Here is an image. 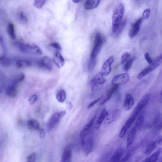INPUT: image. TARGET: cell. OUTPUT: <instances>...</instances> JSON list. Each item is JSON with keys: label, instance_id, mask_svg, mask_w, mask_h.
Returning a JSON list of instances; mask_svg holds the SVG:
<instances>
[{"label": "cell", "instance_id": "16", "mask_svg": "<svg viewBox=\"0 0 162 162\" xmlns=\"http://www.w3.org/2000/svg\"><path fill=\"white\" fill-rule=\"evenodd\" d=\"M137 130L135 127L130 130L127 137V145L128 149L134 143L135 139Z\"/></svg>", "mask_w": 162, "mask_h": 162}, {"label": "cell", "instance_id": "9", "mask_svg": "<svg viewBox=\"0 0 162 162\" xmlns=\"http://www.w3.org/2000/svg\"><path fill=\"white\" fill-rule=\"evenodd\" d=\"M129 80V76L127 73L120 74L114 76L111 81L112 85H119L127 83Z\"/></svg>", "mask_w": 162, "mask_h": 162}, {"label": "cell", "instance_id": "36", "mask_svg": "<svg viewBox=\"0 0 162 162\" xmlns=\"http://www.w3.org/2000/svg\"><path fill=\"white\" fill-rule=\"evenodd\" d=\"M127 23V20H125L122 22H121L119 28L115 33L116 35H120L122 32Z\"/></svg>", "mask_w": 162, "mask_h": 162}, {"label": "cell", "instance_id": "21", "mask_svg": "<svg viewBox=\"0 0 162 162\" xmlns=\"http://www.w3.org/2000/svg\"><path fill=\"white\" fill-rule=\"evenodd\" d=\"M134 104V100L131 94H128L126 96L124 103V107L127 111L131 109Z\"/></svg>", "mask_w": 162, "mask_h": 162}, {"label": "cell", "instance_id": "29", "mask_svg": "<svg viewBox=\"0 0 162 162\" xmlns=\"http://www.w3.org/2000/svg\"><path fill=\"white\" fill-rule=\"evenodd\" d=\"M27 124L28 127L31 129L39 130L40 124L35 119H31L28 121Z\"/></svg>", "mask_w": 162, "mask_h": 162}, {"label": "cell", "instance_id": "19", "mask_svg": "<svg viewBox=\"0 0 162 162\" xmlns=\"http://www.w3.org/2000/svg\"><path fill=\"white\" fill-rule=\"evenodd\" d=\"M53 61L55 64L59 68H60L64 65L65 60L64 58L59 51H57L54 56Z\"/></svg>", "mask_w": 162, "mask_h": 162}, {"label": "cell", "instance_id": "47", "mask_svg": "<svg viewBox=\"0 0 162 162\" xmlns=\"http://www.w3.org/2000/svg\"><path fill=\"white\" fill-rule=\"evenodd\" d=\"M67 109L70 111L72 109L73 105L70 102H68L67 103Z\"/></svg>", "mask_w": 162, "mask_h": 162}, {"label": "cell", "instance_id": "26", "mask_svg": "<svg viewBox=\"0 0 162 162\" xmlns=\"http://www.w3.org/2000/svg\"><path fill=\"white\" fill-rule=\"evenodd\" d=\"M16 65L18 68H21L31 66V63L28 60L22 59L17 61L16 62Z\"/></svg>", "mask_w": 162, "mask_h": 162}, {"label": "cell", "instance_id": "46", "mask_svg": "<svg viewBox=\"0 0 162 162\" xmlns=\"http://www.w3.org/2000/svg\"><path fill=\"white\" fill-rule=\"evenodd\" d=\"M39 130V136L41 138L44 139L46 136V132L43 128L40 129Z\"/></svg>", "mask_w": 162, "mask_h": 162}, {"label": "cell", "instance_id": "22", "mask_svg": "<svg viewBox=\"0 0 162 162\" xmlns=\"http://www.w3.org/2000/svg\"><path fill=\"white\" fill-rule=\"evenodd\" d=\"M162 149L160 148L150 157L146 158L143 162H155L159 159L160 157L161 154Z\"/></svg>", "mask_w": 162, "mask_h": 162}, {"label": "cell", "instance_id": "17", "mask_svg": "<svg viewBox=\"0 0 162 162\" xmlns=\"http://www.w3.org/2000/svg\"><path fill=\"white\" fill-rule=\"evenodd\" d=\"M146 115V111L145 110H142L137 117V120L134 127L136 129L137 131L142 127Z\"/></svg>", "mask_w": 162, "mask_h": 162}, {"label": "cell", "instance_id": "35", "mask_svg": "<svg viewBox=\"0 0 162 162\" xmlns=\"http://www.w3.org/2000/svg\"><path fill=\"white\" fill-rule=\"evenodd\" d=\"M46 1V0H34L33 6L38 9L41 8Z\"/></svg>", "mask_w": 162, "mask_h": 162}, {"label": "cell", "instance_id": "23", "mask_svg": "<svg viewBox=\"0 0 162 162\" xmlns=\"http://www.w3.org/2000/svg\"><path fill=\"white\" fill-rule=\"evenodd\" d=\"M124 153V151L122 148H119L111 157V161L113 162H119L122 158Z\"/></svg>", "mask_w": 162, "mask_h": 162}, {"label": "cell", "instance_id": "20", "mask_svg": "<svg viewBox=\"0 0 162 162\" xmlns=\"http://www.w3.org/2000/svg\"><path fill=\"white\" fill-rule=\"evenodd\" d=\"M108 114V112L106 109L103 110L95 124V128L96 129H99Z\"/></svg>", "mask_w": 162, "mask_h": 162}, {"label": "cell", "instance_id": "32", "mask_svg": "<svg viewBox=\"0 0 162 162\" xmlns=\"http://www.w3.org/2000/svg\"><path fill=\"white\" fill-rule=\"evenodd\" d=\"M96 58H91L88 64V69L89 72L92 71L94 69L96 64Z\"/></svg>", "mask_w": 162, "mask_h": 162}, {"label": "cell", "instance_id": "11", "mask_svg": "<svg viewBox=\"0 0 162 162\" xmlns=\"http://www.w3.org/2000/svg\"><path fill=\"white\" fill-rule=\"evenodd\" d=\"M162 143V137L159 136L155 140L153 141L148 145L145 152V154L149 155L154 151Z\"/></svg>", "mask_w": 162, "mask_h": 162}, {"label": "cell", "instance_id": "18", "mask_svg": "<svg viewBox=\"0 0 162 162\" xmlns=\"http://www.w3.org/2000/svg\"><path fill=\"white\" fill-rule=\"evenodd\" d=\"M112 86L110 89L107 92L106 95L104 99L101 101L100 103V105L102 106L108 101H109L112 97L113 94L118 89L119 85H112Z\"/></svg>", "mask_w": 162, "mask_h": 162}, {"label": "cell", "instance_id": "13", "mask_svg": "<svg viewBox=\"0 0 162 162\" xmlns=\"http://www.w3.org/2000/svg\"><path fill=\"white\" fill-rule=\"evenodd\" d=\"M38 64L40 67H43L48 70H51L52 69V60L50 58L47 56L43 57L38 62Z\"/></svg>", "mask_w": 162, "mask_h": 162}, {"label": "cell", "instance_id": "1", "mask_svg": "<svg viewBox=\"0 0 162 162\" xmlns=\"http://www.w3.org/2000/svg\"><path fill=\"white\" fill-rule=\"evenodd\" d=\"M124 12L123 4H121L116 7L112 16V31L115 34L122 20Z\"/></svg>", "mask_w": 162, "mask_h": 162}, {"label": "cell", "instance_id": "2", "mask_svg": "<svg viewBox=\"0 0 162 162\" xmlns=\"http://www.w3.org/2000/svg\"><path fill=\"white\" fill-rule=\"evenodd\" d=\"M150 94H147L143 96L135 107L130 116L136 120L139 114L147 105L150 99Z\"/></svg>", "mask_w": 162, "mask_h": 162}, {"label": "cell", "instance_id": "10", "mask_svg": "<svg viewBox=\"0 0 162 162\" xmlns=\"http://www.w3.org/2000/svg\"><path fill=\"white\" fill-rule=\"evenodd\" d=\"M82 145L83 146L85 153L88 156L92 152L94 146V140L93 137H87L85 138Z\"/></svg>", "mask_w": 162, "mask_h": 162}, {"label": "cell", "instance_id": "5", "mask_svg": "<svg viewBox=\"0 0 162 162\" xmlns=\"http://www.w3.org/2000/svg\"><path fill=\"white\" fill-rule=\"evenodd\" d=\"M22 52L35 55H40L42 54L41 49L37 45L33 44L24 43Z\"/></svg>", "mask_w": 162, "mask_h": 162}, {"label": "cell", "instance_id": "43", "mask_svg": "<svg viewBox=\"0 0 162 162\" xmlns=\"http://www.w3.org/2000/svg\"><path fill=\"white\" fill-rule=\"evenodd\" d=\"M103 97V96H102L98 98L97 99L94 100V101L92 102L91 103H90L89 105L88 106V109H89L91 108L92 107L94 106L96 103L98 102L99 101H100L102 99V98Z\"/></svg>", "mask_w": 162, "mask_h": 162}, {"label": "cell", "instance_id": "39", "mask_svg": "<svg viewBox=\"0 0 162 162\" xmlns=\"http://www.w3.org/2000/svg\"><path fill=\"white\" fill-rule=\"evenodd\" d=\"M37 157V154L36 153H33L27 157V161L29 162H35L36 160Z\"/></svg>", "mask_w": 162, "mask_h": 162}, {"label": "cell", "instance_id": "30", "mask_svg": "<svg viewBox=\"0 0 162 162\" xmlns=\"http://www.w3.org/2000/svg\"><path fill=\"white\" fill-rule=\"evenodd\" d=\"M66 93L64 90H62L58 92L56 95V98L58 101L60 103L64 102L66 99Z\"/></svg>", "mask_w": 162, "mask_h": 162}, {"label": "cell", "instance_id": "8", "mask_svg": "<svg viewBox=\"0 0 162 162\" xmlns=\"http://www.w3.org/2000/svg\"><path fill=\"white\" fill-rule=\"evenodd\" d=\"M114 61V57L111 56L103 63L100 72L103 77H106L111 73V65Z\"/></svg>", "mask_w": 162, "mask_h": 162}, {"label": "cell", "instance_id": "40", "mask_svg": "<svg viewBox=\"0 0 162 162\" xmlns=\"http://www.w3.org/2000/svg\"><path fill=\"white\" fill-rule=\"evenodd\" d=\"M151 12V10L149 8L146 9L143 12L142 19L143 20H147L149 18Z\"/></svg>", "mask_w": 162, "mask_h": 162}, {"label": "cell", "instance_id": "7", "mask_svg": "<svg viewBox=\"0 0 162 162\" xmlns=\"http://www.w3.org/2000/svg\"><path fill=\"white\" fill-rule=\"evenodd\" d=\"M100 73L93 77L90 82V87L92 91H95L99 89L104 84L106 79Z\"/></svg>", "mask_w": 162, "mask_h": 162}, {"label": "cell", "instance_id": "27", "mask_svg": "<svg viewBox=\"0 0 162 162\" xmlns=\"http://www.w3.org/2000/svg\"><path fill=\"white\" fill-rule=\"evenodd\" d=\"M7 33L9 36L12 39H15L16 35L15 31V28L14 25L10 23L8 25L7 29Z\"/></svg>", "mask_w": 162, "mask_h": 162}, {"label": "cell", "instance_id": "28", "mask_svg": "<svg viewBox=\"0 0 162 162\" xmlns=\"http://www.w3.org/2000/svg\"><path fill=\"white\" fill-rule=\"evenodd\" d=\"M162 55L157 58L154 61H153L152 64L149 66L152 71L155 70L162 63Z\"/></svg>", "mask_w": 162, "mask_h": 162}, {"label": "cell", "instance_id": "48", "mask_svg": "<svg viewBox=\"0 0 162 162\" xmlns=\"http://www.w3.org/2000/svg\"><path fill=\"white\" fill-rule=\"evenodd\" d=\"M73 2L75 3H78L81 1V0H72Z\"/></svg>", "mask_w": 162, "mask_h": 162}, {"label": "cell", "instance_id": "33", "mask_svg": "<svg viewBox=\"0 0 162 162\" xmlns=\"http://www.w3.org/2000/svg\"><path fill=\"white\" fill-rule=\"evenodd\" d=\"M135 59V57H132L130 58L127 62L124 65L123 70L125 72H127L129 70L132 65L133 62Z\"/></svg>", "mask_w": 162, "mask_h": 162}, {"label": "cell", "instance_id": "38", "mask_svg": "<svg viewBox=\"0 0 162 162\" xmlns=\"http://www.w3.org/2000/svg\"><path fill=\"white\" fill-rule=\"evenodd\" d=\"M130 54L128 52H126L124 53L121 56V64H123L127 61L128 58L130 57Z\"/></svg>", "mask_w": 162, "mask_h": 162}, {"label": "cell", "instance_id": "14", "mask_svg": "<svg viewBox=\"0 0 162 162\" xmlns=\"http://www.w3.org/2000/svg\"><path fill=\"white\" fill-rule=\"evenodd\" d=\"M135 120L131 117L129 116V118L126 121V122L122 128L119 135L120 138L124 137L128 131L130 127Z\"/></svg>", "mask_w": 162, "mask_h": 162}, {"label": "cell", "instance_id": "44", "mask_svg": "<svg viewBox=\"0 0 162 162\" xmlns=\"http://www.w3.org/2000/svg\"><path fill=\"white\" fill-rule=\"evenodd\" d=\"M145 57L146 61L149 64H150L153 62V60L150 57V54L148 53H146L145 55Z\"/></svg>", "mask_w": 162, "mask_h": 162}, {"label": "cell", "instance_id": "4", "mask_svg": "<svg viewBox=\"0 0 162 162\" xmlns=\"http://www.w3.org/2000/svg\"><path fill=\"white\" fill-rule=\"evenodd\" d=\"M66 113V111H61L56 112L53 114L49 119L47 125L48 128L52 129L59 123L60 120L65 115Z\"/></svg>", "mask_w": 162, "mask_h": 162}, {"label": "cell", "instance_id": "45", "mask_svg": "<svg viewBox=\"0 0 162 162\" xmlns=\"http://www.w3.org/2000/svg\"><path fill=\"white\" fill-rule=\"evenodd\" d=\"M51 46L53 47L58 51L61 50V47L60 46V44L58 43H53L50 44Z\"/></svg>", "mask_w": 162, "mask_h": 162}, {"label": "cell", "instance_id": "41", "mask_svg": "<svg viewBox=\"0 0 162 162\" xmlns=\"http://www.w3.org/2000/svg\"><path fill=\"white\" fill-rule=\"evenodd\" d=\"M19 18L20 21L23 23H26L28 22V19L23 12H20L19 15Z\"/></svg>", "mask_w": 162, "mask_h": 162}, {"label": "cell", "instance_id": "24", "mask_svg": "<svg viewBox=\"0 0 162 162\" xmlns=\"http://www.w3.org/2000/svg\"><path fill=\"white\" fill-rule=\"evenodd\" d=\"M101 0H87L84 4L85 9L92 10L97 7L99 4Z\"/></svg>", "mask_w": 162, "mask_h": 162}, {"label": "cell", "instance_id": "15", "mask_svg": "<svg viewBox=\"0 0 162 162\" xmlns=\"http://www.w3.org/2000/svg\"><path fill=\"white\" fill-rule=\"evenodd\" d=\"M72 152L71 147L70 145L67 146L65 148L62 154L61 162H71L72 160Z\"/></svg>", "mask_w": 162, "mask_h": 162}, {"label": "cell", "instance_id": "31", "mask_svg": "<svg viewBox=\"0 0 162 162\" xmlns=\"http://www.w3.org/2000/svg\"><path fill=\"white\" fill-rule=\"evenodd\" d=\"M12 64L11 60L4 57L0 56V65L4 67L10 66Z\"/></svg>", "mask_w": 162, "mask_h": 162}, {"label": "cell", "instance_id": "25", "mask_svg": "<svg viewBox=\"0 0 162 162\" xmlns=\"http://www.w3.org/2000/svg\"><path fill=\"white\" fill-rule=\"evenodd\" d=\"M6 95L9 97L14 98L17 95L15 85L12 84L8 85L6 90Z\"/></svg>", "mask_w": 162, "mask_h": 162}, {"label": "cell", "instance_id": "3", "mask_svg": "<svg viewBox=\"0 0 162 162\" xmlns=\"http://www.w3.org/2000/svg\"><path fill=\"white\" fill-rule=\"evenodd\" d=\"M103 43L102 36L99 33H96L94 40L93 46L90 55L91 58H96L99 53Z\"/></svg>", "mask_w": 162, "mask_h": 162}, {"label": "cell", "instance_id": "34", "mask_svg": "<svg viewBox=\"0 0 162 162\" xmlns=\"http://www.w3.org/2000/svg\"><path fill=\"white\" fill-rule=\"evenodd\" d=\"M151 72H152V71L150 69V67L148 66L146 68L143 69L138 74L137 78V79L140 80Z\"/></svg>", "mask_w": 162, "mask_h": 162}, {"label": "cell", "instance_id": "42", "mask_svg": "<svg viewBox=\"0 0 162 162\" xmlns=\"http://www.w3.org/2000/svg\"><path fill=\"white\" fill-rule=\"evenodd\" d=\"M38 96L37 94H34V95L31 96L28 100L29 103L30 105H33L34 104L38 99Z\"/></svg>", "mask_w": 162, "mask_h": 162}, {"label": "cell", "instance_id": "37", "mask_svg": "<svg viewBox=\"0 0 162 162\" xmlns=\"http://www.w3.org/2000/svg\"><path fill=\"white\" fill-rule=\"evenodd\" d=\"M116 114L117 112L116 111L113 112L112 115H110V117L109 118L106 119L104 123L105 125H108L115 119L116 117L115 116H116L115 115Z\"/></svg>", "mask_w": 162, "mask_h": 162}, {"label": "cell", "instance_id": "6", "mask_svg": "<svg viewBox=\"0 0 162 162\" xmlns=\"http://www.w3.org/2000/svg\"><path fill=\"white\" fill-rule=\"evenodd\" d=\"M96 116H95L85 125L80 133V137L82 145L85 139L90 132L96 119Z\"/></svg>", "mask_w": 162, "mask_h": 162}, {"label": "cell", "instance_id": "12", "mask_svg": "<svg viewBox=\"0 0 162 162\" xmlns=\"http://www.w3.org/2000/svg\"><path fill=\"white\" fill-rule=\"evenodd\" d=\"M142 18L137 20L132 25L129 33V36L131 38H133L136 36L140 30L143 20Z\"/></svg>", "mask_w": 162, "mask_h": 162}]
</instances>
